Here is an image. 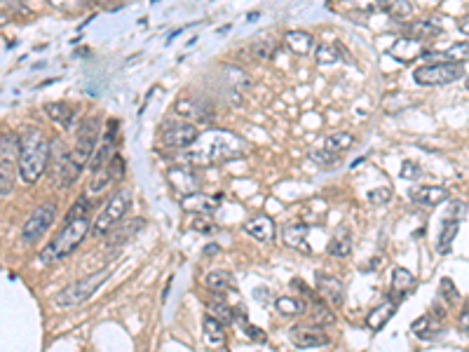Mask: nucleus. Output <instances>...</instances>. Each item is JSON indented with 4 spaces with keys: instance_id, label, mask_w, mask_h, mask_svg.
<instances>
[{
    "instance_id": "obj_40",
    "label": "nucleus",
    "mask_w": 469,
    "mask_h": 352,
    "mask_svg": "<svg viewBox=\"0 0 469 352\" xmlns=\"http://www.w3.org/2000/svg\"><path fill=\"white\" fill-rule=\"evenodd\" d=\"M87 212H90V202H87V200H85V198H80L73 207H71V212H68L66 221H75V219L87 217Z\"/></svg>"
},
{
    "instance_id": "obj_10",
    "label": "nucleus",
    "mask_w": 469,
    "mask_h": 352,
    "mask_svg": "<svg viewBox=\"0 0 469 352\" xmlns=\"http://www.w3.org/2000/svg\"><path fill=\"white\" fill-rule=\"evenodd\" d=\"M54 219H56V205L54 202L40 205L38 210H35L31 217L26 219L24 231H21V240H24L26 244L38 242L40 237L49 231V226L54 224Z\"/></svg>"
},
{
    "instance_id": "obj_26",
    "label": "nucleus",
    "mask_w": 469,
    "mask_h": 352,
    "mask_svg": "<svg viewBox=\"0 0 469 352\" xmlns=\"http://www.w3.org/2000/svg\"><path fill=\"white\" fill-rule=\"evenodd\" d=\"M458 233H460V221H456V219H444L441 233H439V244H437L439 254H449L451 244H453V240L458 237Z\"/></svg>"
},
{
    "instance_id": "obj_16",
    "label": "nucleus",
    "mask_w": 469,
    "mask_h": 352,
    "mask_svg": "<svg viewBox=\"0 0 469 352\" xmlns=\"http://www.w3.org/2000/svg\"><path fill=\"white\" fill-rule=\"evenodd\" d=\"M244 233H247L249 237H254V240H258V242H275L277 226L270 217L261 214V217H254L244 224Z\"/></svg>"
},
{
    "instance_id": "obj_2",
    "label": "nucleus",
    "mask_w": 469,
    "mask_h": 352,
    "mask_svg": "<svg viewBox=\"0 0 469 352\" xmlns=\"http://www.w3.org/2000/svg\"><path fill=\"white\" fill-rule=\"evenodd\" d=\"M244 153V141L240 136L216 129V132L202 134L195 141V150L188 153V160L200 162V164H212V162H226L235 160Z\"/></svg>"
},
{
    "instance_id": "obj_17",
    "label": "nucleus",
    "mask_w": 469,
    "mask_h": 352,
    "mask_svg": "<svg viewBox=\"0 0 469 352\" xmlns=\"http://www.w3.org/2000/svg\"><path fill=\"white\" fill-rule=\"evenodd\" d=\"M143 226H146V221H143V219L125 221V224L115 228L113 233H108L106 244H108V247H120V244H127L129 240H134V237L143 231Z\"/></svg>"
},
{
    "instance_id": "obj_29",
    "label": "nucleus",
    "mask_w": 469,
    "mask_h": 352,
    "mask_svg": "<svg viewBox=\"0 0 469 352\" xmlns=\"http://www.w3.org/2000/svg\"><path fill=\"white\" fill-rule=\"evenodd\" d=\"M45 113L52 120H56L59 125H63V127H71V122H73V118H75V109H71L68 104H63V102H56V104H47L45 106Z\"/></svg>"
},
{
    "instance_id": "obj_13",
    "label": "nucleus",
    "mask_w": 469,
    "mask_h": 352,
    "mask_svg": "<svg viewBox=\"0 0 469 352\" xmlns=\"http://www.w3.org/2000/svg\"><path fill=\"white\" fill-rule=\"evenodd\" d=\"M115 143H118V120H111L104 132V141H101L99 148H94L92 153V160H90V167L92 171L104 167V164H108V160L115 155Z\"/></svg>"
},
{
    "instance_id": "obj_18",
    "label": "nucleus",
    "mask_w": 469,
    "mask_h": 352,
    "mask_svg": "<svg viewBox=\"0 0 469 352\" xmlns=\"http://www.w3.org/2000/svg\"><path fill=\"white\" fill-rule=\"evenodd\" d=\"M446 198H449V190L441 188V186H420V188L410 190V200L422 207H437L441 205Z\"/></svg>"
},
{
    "instance_id": "obj_42",
    "label": "nucleus",
    "mask_w": 469,
    "mask_h": 352,
    "mask_svg": "<svg viewBox=\"0 0 469 352\" xmlns=\"http://www.w3.org/2000/svg\"><path fill=\"white\" fill-rule=\"evenodd\" d=\"M401 176L403 178H410V181H415L418 176H422V169H420V164L418 162H410V160H406L401 164Z\"/></svg>"
},
{
    "instance_id": "obj_41",
    "label": "nucleus",
    "mask_w": 469,
    "mask_h": 352,
    "mask_svg": "<svg viewBox=\"0 0 469 352\" xmlns=\"http://www.w3.org/2000/svg\"><path fill=\"white\" fill-rule=\"evenodd\" d=\"M389 200H392V190L389 188H375L369 193L371 205H385V202H389Z\"/></svg>"
},
{
    "instance_id": "obj_8",
    "label": "nucleus",
    "mask_w": 469,
    "mask_h": 352,
    "mask_svg": "<svg viewBox=\"0 0 469 352\" xmlns=\"http://www.w3.org/2000/svg\"><path fill=\"white\" fill-rule=\"evenodd\" d=\"M99 136H101V120L99 118L85 120L83 125H80V129H78L75 146L68 153V160L73 162L78 169H85V164H90L94 148H97Z\"/></svg>"
},
{
    "instance_id": "obj_12",
    "label": "nucleus",
    "mask_w": 469,
    "mask_h": 352,
    "mask_svg": "<svg viewBox=\"0 0 469 352\" xmlns=\"http://www.w3.org/2000/svg\"><path fill=\"white\" fill-rule=\"evenodd\" d=\"M288 339L296 348H324L329 346L331 339L329 334L319 327H310V324H298L288 332Z\"/></svg>"
},
{
    "instance_id": "obj_32",
    "label": "nucleus",
    "mask_w": 469,
    "mask_h": 352,
    "mask_svg": "<svg viewBox=\"0 0 469 352\" xmlns=\"http://www.w3.org/2000/svg\"><path fill=\"white\" fill-rule=\"evenodd\" d=\"M355 136L348 134V132H338V134H331L327 136V141H324V148L327 150H334V153H343V150H350L355 146Z\"/></svg>"
},
{
    "instance_id": "obj_3",
    "label": "nucleus",
    "mask_w": 469,
    "mask_h": 352,
    "mask_svg": "<svg viewBox=\"0 0 469 352\" xmlns=\"http://www.w3.org/2000/svg\"><path fill=\"white\" fill-rule=\"evenodd\" d=\"M92 233V224L87 217L75 219V221H66L59 233L52 237V242L42 249L40 261L42 263H59L66 256H71L73 251L80 247V244L87 240V235Z\"/></svg>"
},
{
    "instance_id": "obj_34",
    "label": "nucleus",
    "mask_w": 469,
    "mask_h": 352,
    "mask_svg": "<svg viewBox=\"0 0 469 352\" xmlns=\"http://www.w3.org/2000/svg\"><path fill=\"white\" fill-rule=\"evenodd\" d=\"M209 315H212L214 320H219L223 327L233 324V322H235V315H233V310H230V305L223 303L221 298H216V301H212V303H209Z\"/></svg>"
},
{
    "instance_id": "obj_24",
    "label": "nucleus",
    "mask_w": 469,
    "mask_h": 352,
    "mask_svg": "<svg viewBox=\"0 0 469 352\" xmlns=\"http://www.w3.org/2000/svg\"><path fill=\"white\" fill-rule=\"evenodd\" d=\"M286 47L296 54H310L315 47V38L307 31H288L284 35Z\"/></svg>"
},
{
    "instance_id": "obj_5",
    "label": "nucleus",
    "mask_w": 469,
    "mask_h": 352,
    "mask_svg": "<svg viewBox=\"0 0 469 352\" xmlns=\"http://www.w3.org/2000/svg\"><path fill=\"white\" fill-rule=\"evenodd\" d=\"M129 210H132V193L129 190H115L113 198L108 200V205L104 207V212H101L97 217V221H94L92 235L104 237L106 233H111L113 228L127 217Z\"/></svg>"
},
{
    "instance_id": "obj_22",
    "label": "nucleus",
    "mask_w": 469,
    "mask_h": 352,
    "mask_svg": "<svg viewBox=\"0 0 469 352\" xmlns=\"http://www.w3.org/2000/svg\"><path fill=\"white\" fill-rule=\"evenodd\" d=\"M307 233H310V228L305 224L286 226L284 228V242L291 249H298V251H303V254H310V251H312V244H307Z\"/></svg>"
},
{
    "instance_id": "obj_19",
    "label": "nucleus",
    "mask_w": 469,
    "mask_h": 352,
    "mask_svg": "<svg viewBox=\"0 0 469 352\" xmlns=\"http://www.w3.org/2000/svg\"><path fill=\"white\" fill-rule=\"evenodd\" d=\"M413 286H415L413 272L406 270V268H394V272H392V298L389 301L399 303L401 298H406L408 293L413 291Z\"/></svg>"
},
{
    "instance_id": "obj_9",
    "label": "nucleus",
    "mask_w": 469,
    "mask_h": 352,
    "mask_svg": "<svg viewBox=\"0 0 469 352\" xmlns=\"http://www.w3.org/2000/svg\"><path fill=\"white\" fill-rule=\"evenodd\" d=\"M197 136V127L183 120H164V125L160 127V141L169 148H190Z\"/></svg>"
},
{
    "instance_id": "obj_37",
    "label": "nucleus",
    "mask_w": 469,
    "mask_h": 352,
    "mask_svg": "<svg viewBox=\"0 0 469 352\" xmlns=\"http://www.w3.org/2000/svg\"><path fill=\"white\" fill-rule=\"evenodd\" d=\"M410 329H413V334H415V336H420V339H432V336H434V334L439 332L437 322H432L430 315H425V317L415 320L413 324H410Z\"/></svg>"
},
{
    "instance_id": "obj_36",
    "label": "nucleus",
    "mask_w": 469,
    "mask_h": 352,
    "mask_svg": "<svg viewBox=\"0 0 469 352\" xmlns=\"http://www.w3.org/2000/svg\"><path fill=\"white\" fill-rule=\"evenodd\" d=\"M310 157H312V162H317L319 167H338V164H341V153H334V150H327V148L312 150Z\"/></svg>"
},
{
    "instance_id": "obj_31",
    "label": "nucleus",
    "mask_w": 469,
    "mask_h": 352,
    "mask_svg": "<svg viewBox=\"0 0 469 352\" xmlns=\"http://www.w3.org/2000/svg\"><path fill=\"white\" fill-rule=\"evenodd\" d=\"M275 308L284 317H298V315L305 312V303L300 298H291V296H279L275 301Z\"/></svg>"
},
{
    "instance_id": "obj_45",
    "label": "nucleus",
    "mask_w": 469,
    "mask_h": 352,
    "mask_svg": "<svg viewBox=\"0 0 469 352\" xmlns=\"http://www.w3.org/2000/svg\"><path fill=\"white\" fill-rule=\"evenodd\" d=\"M441 293L451 301V303H458V301H460V293L456 291V284H453L449 277L441 279Z\"/></svg>"
},
{
    "instance_id": "obj_49",
    "label": "nucleus",
    "mask_w": 469,
    "mask_h": 352,
    "mask_svg": "<svg viewBox=\"0 0 469 352\" xmlns=\"http://www.w3.org/2000/svg\"><path fill=\"white\" fill-rule=\"evenodd\" d=\"M463 332H467V310H463Z\"/></svg>"
},
{
    "instance_id": "obj_28",
    "label": "nucleus",
    "mask_w": 469,
    "mask_h": 352,
    "mask_svg": "<svg viewBox=\"0 0 469 352\" xmlns=\"http://www.w3.org/2000/svg\"><path fill=\"white\" fill-rule=\"evenodd\" d=\"M205 341L214 348H219L226 343V329H223L221 322L214 320L212 315H207L205 317Z\"/></svg>"
},
{
    "instance_id": "obj_48",
    "label": "nucleus",
    "mask_w": 469,
    "mask_h": 352,
    "mask_svg": "<svg viewBox=\"0 0 469 352\" xmlns=\"http://www.w3.org/2000/svg\"><path fill=\"white\" fill-rule=\"evenodd\" d=\"M219 251H221L219 244H207V247H205V254H207V256H214V254H219Z\"/></svg>"
},
{
    "instance_id": "obj_50",
    "label": "nucleus",
    "mask_w": 469,
    "mask_h": 352,
    "mask_svg": "<svg viewBox=\"0 0 469 352\" xmlns=\"http://www.w3.org/2000/svg\"><path fill=\"white\" fill-rule=\"evenodd\" d=\"M153 3H157V0H153Z\"/></svg>"
},
{
    "instance_id": "obj_35",
    "label": "nucleus",
    "mask_w": 469,
    "mask_h": 352,
    "mask_svg": "<svg viewBox=\"0 0 469 352\" xmlns=\"http://www.w3.org/2000/svg\"><path fill=\"white\" fill-rule=\"evenodd\" d=\"M382 10H387L396 21H406L413 14V5H410V0H389L387 7H382Z\"/></svg>"
},
{
    "instance_id": "obj_43",
    "label": "nucleus",
    "mask_w": 469,
    "mask_h": 352,
    "mask_svg": "<svg viewBox=\"0 0 469 352\" xmlns=\"http://www.w3.org/2000/svg\"><path fill=\"white\" fill-rule=\"evenodd\" d=\"M193 228L195 231H202V233H212L214 231V221L209 214H197V219L193 221Z\"/></svg>"
},
{
    "instance_id": "obj_33",
    "label": "nucleus",
    "mask_w": 469,
    "mask_h": 352,
    "mask_svg": "<svg viewBox=\"0 0 469 352\" xmlns=\"http://www.w3.org/2000/svg\"><path fill=\"white\" fill-rule=\"evenodd\" d=\"M315 59L319 66H331V63H338L341 61V47L338 45H317L315 49Z\"/></svg>"
},
{
    "instance_id": "obj_14",
    "label": "nucleus",
    "mask_w": 469,
    "mask_h": 352,
    "mask_svg": "<svg viewBox=\"0 0 469 352\" xmlns=\"http://www.w3.org/2000/svg\"><path fill=\"white\" fill-rule=\"evenodd\" d=\"M317 291L324 298V303L341 308L345 303V286L338 277L327 275V272H317Z\"/></svg>"
},
{
    "instance_id": "obj_27",
    "label": "nucleus",
    "mask_w": 469,
    "mask_h": 352,
    "mask_svg": "<svg viewBox=\"0 0 469 352\" xmlns=\"http://www.w3.org/2000/svg\"><path fill=\"white\" fill-rule=\"evenodd\" d=\"M406 35L413 40H434L437 35H441V26H434L432 21H415L406 28Z\"/></svg>"
},
{
    "instance_id": "obj_21",
    "label": "nucleus",
    "mask_w": 469,
    "mask_h": 352,
    "mask_svg": "<svg viewBox=\"0 0 469 352\" xmlns=\"http://www.w3.org/2000/svg\"><path fill=\"white\" fill-rule=\"evenodd\" d=\"M394 312H396V303H394V301H385V303L375 305L373 310L366 315V327H369L371 332H380V329L394 317Z\"/></svg>"
},
{
    "instance_id": "obj_23",
    "label": "nucleus",
    "mask_w": 469,
    "mask_h": 352,
    "mask_svg": "<svg viewBox=\"0 0 469 352\" xmlns=\"http://www.w3.org/2000/svg\"><path fill=\"white\" fill-rule=\"evenodd\" d=\"M327 251L334 258H348L352 254V235L348 228H338L327 244Z\"/></svg>"
},
{
    "instance_id": "obj_30",
    "label": "nucleus",
    "mask_w": 469,
    "mask_h": 352,
    "mask_svg": "<svg viewBox=\"0 0 469 352\" xmlns=\"http://www.w3.org/2000/svg\"><path fill=\"white\" fill-rule=\"evenodd\" d=\"M249 52H251V56L254 59H258V61H270L272 56L277 54V42L275 40H270V38H263V40H254L249 45Z\"/></svg>"
},
{
    "instance_id": "obj_15",
    "label": "nucleus",
    "mask_w": 469,
    "mask_h": 352,
    "mask_svg": "<svg viewBox=\"0 0 469 352\" xmlns=\"http://www.w3.org/2000/svg\"><path fill=\"white\" fill-rule=\"evenodd\" d=\"M221 202H223V193H216V195L190 193V195L181 198V207L185 212H193V214H212Z\"/></svg>"
},
{
    "instance_id": "obj_38",
    "label": "nucleus",
    "mask_w": 469,
    "mask_h": 352,
    "mask_svg": "<svg viewBox=\"0 0 469 352\" xmlns=\"http://www.w3.org/2000/svg\"><path fill=\"white\" fill-rule=\"evenodd\" d=\"M49 5L56 7V10L61 12H68V14H75L80 12L85 5H87V0H47Z\"/></svg>"
},
{
    "instance_id": "obj_1",
    "label": "nucleus",
    "mask_w": 469,
    "mask_h": 352,
    "mask_svg": "<svg viewBox=\"0 0 469 352\" xmlns=\"http://www.w3.org/2000/svg\"><path fill=\"white\" fill-rule=\"evenodd\" d=\"M49 141L40 129H26L24 136L19 139V155H17V169L21 181L33 186L40 181V176L45 174L47 162H49Z\"/></svg>"
},
{
    "instance_id": "obj_4",
    "label": "nucleus",
    "mask_w": 469,
    "mask_h": 352,
    "mask_svg": "<svg viewBox=\"0 0 469 352\" xmlns=\"http://www.w3.org/2000/svg\"><path fill=\"white\" fill-rule=\"evenodd\" d=\"M111 275H113L111 268H104V270L92 272V275L78 279V282L66 286V289H61V291L54 296V303L59 305V308H78V305H83L85 301H90L94 293L99 291V286L104 284Z\"/></svg>"
},
{
    "instance_id": "obj_44",
    "label": "nucleus",
    "mask_w": 469,
    "mask_h": 352,
    "mask_svg": "<svg viewBox=\"0 0 469 352\" xmlns=\"http://www.w3.org/2000/svg\"><path fill=\"white\" fill-rule=\"evenodd\" d=\"M242 329H244V334H247L251 341H256V343H265V334H263V332H261V329H258V327L249 324L247 320H242Z\"/></svg>"
},
{
    "instance_id": "obj_46",
    "label": "nucleus",
    "mask_w": 469,
    "mask_h": 352,
    "mask_svg": "<svg viewBox=\"0 0 469 352\" xmlns=\"http://www.w3.org/2000/svg\"><path fill=\"white\" fill-rule=\"evenodd\" d=\"M467 214V202H460V200H456V202L451 205V212L446 219H456V221H463Z\"/></svg>"
},
{
    "instance_id": "obj_39",
    "label": "nucleus",
    "mask_w": 469,
    "mask_h": 352,
    "mask_svg": "<svg viewBox=\"0 0 469 352\" xmlns=\"http://www.w3.org/2000/svg\"><path fill=\"white\" fill-rule=\"evenodd\" d=\"M12 12H21V5L17 3V0H0V26L10 19Z\"/></svg>"
},
{
    "instance_id": "obj_6",
    "label": "nucleus",
    "mask_w": 469,
    "mask_h": 352,
    "mask_svg": "<svg viewBox=\"0 0 469 352\" xmlns=\"http://www.w3.org/2000/svg\"><path fill=\"white\" fill-rule=\"evenodd\" d=\"M17 155H19V136L14 132H5L0 136V195H10L17 178Z\"/></svg>"
},
{
    "instance_id": "obj_7",
    "label": "nucleus",
    "mask_w": 469,
    "mask_h": 352,
    "mask_svg": "<svg viewBox=\"0 0 469 352\" xmlns=\"http://www.w3.org/2000/svg\"><path fill=\"white\" fill-rule=\"evenodd\" d=\"M415 83L425 87H437V85H449L465 78V61H439L427 66L415 68Z\"/></svg>"
},
{
    "instance_id": "obj_25",
    "label": "nucleus",
    "mask_w": 469,
    "mask_h": 352,
    "mask_svg": "<svg viewBox=\"0 0 469 352\" xmlns=\"http://www.w3.org/2000/svg\"><path fill=\"white\" fill-rule=\"evenodd\" d=\"M205 284H207L209 291L226 293V291L233 289L235 279H233V275H230V272H226V270H212V272H209V275L205 277Z\"/></svg>"
},
{
    "instance_id": "obj_11",
    "label": "nucleus",
    "mask_w": 469,
    "mask_h": 352,
    "mask_svg": "<svg viewBox=\"0 0 469 352\" xmlns=\"http://www.w3.org/2000/svg\"><path fill=\"white\" fill-rule=\"evenodd\" d=\"M122 171H125V160H122V155L115 153L111 160H108V164H104V167H99V169L92 171L90 193H92V195H97V193H104L108 186L115 181V178L122 176Z\"/></svg>"
},
{
    "instance_id": "obj_47",
    "label": "nucleus",
    "mask_w": 469,
    "mask_h": 352,
    "mask_svg": "<svg viewBox=\"0 0 469 352\" xmlns=\"http://www.w3.org/2000/svg\"><path fill=\"white\" fill-rule=\"evenodd\" d=\"M357 5L362 7V10H375V7L382 5V0H357Z\"/></svg>"
},
{
    "instance_id": "obj_20",
    "label": "nucleus",
    "mask_w": 469,
    "mask_h": 352,
    "mask_svg": "<svg viewBox=\"0 0 469 352\" xmlns=\"http://www.w3.org/2000/svg\"><path fill=\"white\" fill-rule=\"evenodd\" d=\"M176 113L185 120H197V122H212L214 113L207 109L205 102H193V99H183V102H178L176 106Z\"/></svg>"
}]
</instances>
